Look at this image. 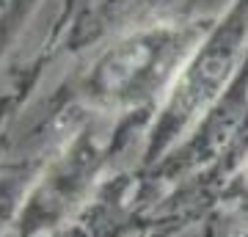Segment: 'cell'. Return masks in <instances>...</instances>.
I'll return each mask as SVG.
<instances>
[{
	"mask_svg": "<svg viewBox=\"0 0 248 237\" xmlns=\"http://www.w3.org/2000/svg\"><path fill=\"white\" fill-rule=\"evenodd\" d=\"M210 25L163 19L116 36L78 78V97L97 113L133 116L160 105Z\"/></svg>",
	"mask_w": 248,
	"mask_h": 237,
	"instance_id": "obj_1",
	"label": "cell"
},
{
	"mask_svg": "<svg viewBox=\"0 0 248 237\" xmlns=\"http://www.w3.org/2000/svg\"><path fill=\"white\" fill-rule=\"evenodd\" d=\"M248 61V0H234L221 17L210 22L182 69L152 111L143 132L138 174L166 158L229 91Z\"/></svg>",
	"mask_w": 248,
	"mask_h": 237,
	"instance_id": "obj_2",
	"label": "cell"
},
{
	"mask_svg": "<svg viewBox=\"0 0 248 237\" xmlns=\"http://www.w3.org/2000/svg\"><path fill=\"white\" fill-rule=\"evenodd\" d=\"M108 155L110 149L91 127L75 132L66 146L33 176L14 221V235H47L55 232L69 215H75L99 188L97 179L102 176Z\"/></svg>",
	"mask_w": 248,
	"mask_h": 237,
	"instance_id": "obj_3",
	"label": "cell"
},
{
	"mask_svg": "<svg viewBox=\"0 0 248 237\" xmlns=\"http://www.w3.org/2000/svg\"><path fill=\"white\" fill-rule=\"evenodd\" d=\"M33 176L36 174H31L25 168L0 166V235H6V229H14V221L19 215L22 199H25Z\"/></svg>",
	"mask_w": 248,
	"mask_h": 237,
	"instance_id": "obj_4",
	"label": "cell"
},
{
	"mask_svg": "<svg viewBox=\"0 0 248 237\" xmlns=\"http://www.w3.org/2000/svg\"><path fill=\"white\" fill-rule=\"evenodd\" d=\"M33 0H0V58L25 22Z\"/></svg>",
	"mask_w": 248,
	"mask_h": 237,
	"instance_id": "obj_5",
	"label": "cell"
},
{
	"mask_svg": "<svg viewBox=\"0 0 248 237\" xmlns=\"http://www.w3.org/2000/svg\"><path fill=\"white\" fill-rule=\"evenodd\" d=\"M221 202L234 207V212L243 218V223H248V158H246V163L240 166L237 174L232 176V182L223 188Z\"/></svg>",
	"mask_w": 248,
	"mask_h": 237,
	"instance_id": "obj_6",
	"label": "cell"
},
{
	"mask_svg": "<svg viewBox=\"0 0 248 237\" xmlns=\"http://www.w3.org/2000/svg\"><path fill=\"white\" fill-rule=\"evenodd\" d=\"M226 237H248V223H240V226L229 229V232H226Z\"/></svg>",
	"mask_w": 248,
	"mask_h": 237,
	"instance_id": "obj_7",
	"label": "cell"
}]
</instances>
